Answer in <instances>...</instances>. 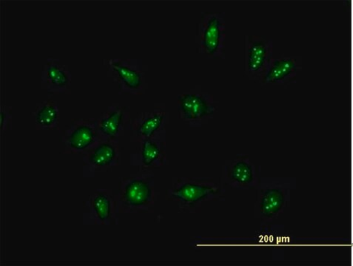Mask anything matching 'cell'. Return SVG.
Segmentation results:
<instances>
[{
    "label": "cell",
    "instance_id": "6da1fadb",
    "mask_svg": "<svg viewBox=\"0 0 353 266\" xmlns=\"http://www.w3.org/2000/svg\"><path fill=\"white\" fill-rule=\"evenodd\" d=\"M106 76L115 83L119 93L144 95L148 89V66L142 59L110 58L104 59Z\"/></svg>",
    "mask_w": 353,
    "mask_h": 266
},
{
    "label": "cell",
    "instance_id": "7a4b0ae2",
    "mask_svg": "<svg viewBox=\"0 0 353 266\" xmlns=\"http://www.w3.org/2000/svg\"><path fill=\"white\" fill-rule=\"evenodd\" d=\"M195 43L199 55L207 59H225L226 51L225 13H201L197 26Z\"/></svg>",
    "mask_w": 353,
    "mask_h": 266
},
{
    "label": "cell",
    "instance_id": "3957f363",
    "mask_svg": "<svg viewBox=\"0 0 353 266\" xmlns=\"http://www.w3.org/2000/svg\"><path fill=\"white\" fill-rule=\"evenodd\" d=\"M118 205L124 212H148L154 207V179L148 171L124 178L119 183Z\"/></svg>",
    "mask_w": 353,
    "mask_h": 266
},
{
    "label": "cell",
    "instance_id": "277c9868",
    "mask_svg": "<svg viewBox=\"0 0 353 266\" xmlns=\"http://www.w3.org/2000/svg\"><path fill=\"white\" fill-rule=\"evenodd\" d=\"M179 117L191 127H199L213 118L216 110L213 96L201 88L190 89L177 98Z\"/></svg>",
    "mask_w": 353,
    "mask_h": 266
},
{
    "label": "cell",
    "instance_id": "5b68a950",
    "mask_svg": "<svg viewBox=\"0 0 353 266\" xmlns=\"http://www.w3.org/2000/svg\"><path fill=\"white\" fill-rule=\"evenodd\" d=\"M101 138L96 119L80 118L73 120L63 130L61 143L68 154H85L94 148Z\"/></svg>",
    "mask_w": 353,
    "mask_h": 266
},
{
    "label": "cell",
    "instance_id": "8992f818",
    "mask_svg": "<svg viewBox=\"0 0 353 266\" xmlns=\"http://www.w3.org/2000/svg\"><path fill=\"white\" fill-rule=\"evenodd\" d=\"M220 188L213 181L180 178L168 191L169 197L183 208H192L218 196Z\"/></svg>",
    "mask_w": 353,
    "mask_h": 266
},
{
    "label": "cell",
    "instance_id": "52a82bcc",
    "mask_svg": "<svg viewBox=\"0 0 353 266\" xmlns=\"http://www.w3.org/2000/svg\"><path fill=\"white\" fill-rule=\"evenodd\" d=\"M273 57V41L256 35L245 37V73L250 79L259 81Z\"/></svg>",
    "mask_w": 353,
    "mask_h": 266
},
{
    "label": "cell",
    "instance_id": "ba28073f",
    "mask_svg": "<svg viewBox=\"0 0 353 266\" xmlns=\"http://www.w3.org/2000/svg\"><path fill=\"white\" fill-rule=\"evenodd\" d=\"M168 122V112L163 108L141 112L130 121V141L139 143L150 139L166 138Z\"/></svg>",
    "mask_w": 353,
    "mask_h": 266
},
{
    "label": "cell",
    "instance_id": "9c48e42d",
    "mask_svg": "<svg viewBox=\"0 0 353 266\" xmlns=\"http://www.w3.org/2000/svg\"><path fill=\"white\" fill-rule=\"evenodd\" d=\"M113 193L99 189L90 194L84 203V221L99 225H110L117 221L118 207Z\"/></svg>",
    "mask_w": 353,
    "mask_h": 266
},
{
    "label": "cell",
    "instance_id": "30bf717a",
    "mask_svg": "<svg viewBox=\"0 0 353 266\" xmlns=\"http://www.w3.org/2000/svg\"><path fill=\"white\" fill-rule=\"evenodd\" d=\"M289 192L288 187L279 181L262 183L256 203L260 218L271 219L278 216L288 204Z\"/></svg>",
    "mask_w": 353,
    "mask_h": 266
},
{
    "label": "cell",
    "instance_id": "8fae6325",
    "mask_svg": "<svg viewBox=\"0 0 353 266\" xmlns=\"http://www.w3.org/2000/svg\"><path fill=\"white\" fill-rule=\"evenodd\" d=\"M122 157L119 141L103 140L83 155V172L90 175L115 167Z\"/></svg>",
    "mask_w": 353,
    "mask_h": 266
},
{
    "label": "cell",
    "instance_id": "7c38bea8",
    "mask_svg": "<svg viewBox=\"0 0 353 266\" xmlns=\"http://www.w3.org/2000/svg\"><path fill=\"white\" fill-rule=\"evenodd\" d=\"M72 85V73L61 60L46 59L41 72V88L52 95L68 94Z\"/></svg>",
    "mask_w": 353,
    "mask_h": 266
},
{
    "label": "cell",
    "instance_id": "4fadbf2b",
    "mask_svg": "<svg viewBox=\"0 0 353 266\" xmlns=\"http://www.w3.org/2000/svg\"><path fill=\"white\" fill-rule=\"evenodd\" d=\"M223 177L231 187L250 189L256 185L258 169L248 156L238 155L225 161Z\"/></svg>",
    "mask_w": 353,
    "mask_h": 266
},
{
    "label": "cell",
    "instance_id": "5bb4252c",
    "mask_svg": "<svg viewBox=\"0 0 353 266\" xmlns=\"http://www.w3.org/2000/svg\"><path fill=\"white\" fill-rule=\"evenodd\" d=\"M137 151L130 156L131 166L142 171L163 167L167 162L166 138H154L139 142Z\"/></svg>",
    "mask_w": 353,
    "mask_h": 266
},
{
    "label": "cell",
    "instance_id": "9a60e30c",
    "mask_svg": "<svg viewBox=\"0 0 353 266\" xmlns=\"http://www.w3.org/2000/svg\"><path fill=\"white\" fill-rule=\"evenodd\" d=\"M96 120L101 138L103 140L114 141H119L125 135L130 123L128 110L119 105L109 107Z\"/></svg>",
    "mask_w": 353,
    "mask_h": 266
},
{
    "label": "cell",
    "instance_id": "2e32d148",
    "mask_svg": "<svg viewBox=\"0 0 353 266\" xmlns=\"http://www.w3.org/2000/svg\"><path fill=\"white\" fill-rule=\"evenodd\" d=\"M301 67L292 57H282L273 59L266 72L259 80L261 85L270 84L285 85L295 81L298 71Z\"/></svg>",
    "mask_w": 353,
    "mask_h": 266
},
{
    "label": "cell",
    "instance_id": "e0dca14e",
    "mask_svg": "<svg viewBox=\"0 0 353 266\" xmlns=\"http://www.w3.org/2000/svg\"><path fill=\"white\" fill-rule=\"evenodd\" d=\"M32 117L37 130H58L60 119L59 105L54 100H45L36 108Z\"/></svg>",
    "mask_w": 353,
    "mask_h": 266
},
{
    "label": "cell",
    "instance_id": "ac0fdd59",
    "mask_svg": "<svg viewBox=\"0 0 353 266\" xmlns=\"http://www.w3.org/2000/svg\"><path fill=\"white\" fill-rule=\"evenodd\" d=\"M12 108L6 105H2L1 110H0V131L1 134L7 132L11 130L12 114Z\"/></svg>",
    "mask_w": 353,
    "mask_h": 266
}]
</instances>
